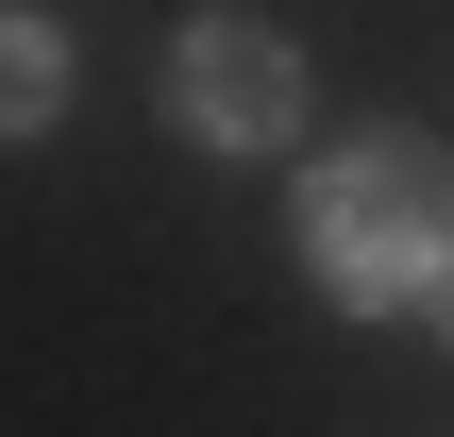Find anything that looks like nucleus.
<instances>
[{
	"mask_svg": "<svg viewBox=\"0 0 454 437\" xmlns=\"http://www.w3.org/2000/svg\"><path fill=\"white\" fill-rule=\"evenodd\" d=\"M51 101H67V34L51 17H0V135H34Z\"/></svg>",
	"mask_w": 454,
	"mask_h": 437,
	"instance_id": "obj_3",
	"label": "nucleus"
},
{
	"mask_svg": "<svg viewBox=\"0 0 454 437\" xmlns=\"http://www.w3.org/2000/svg\"><path fill=\"white\" fill-rule=\"evenodd\" d=\"M303 269L337 303H454V152L438 135H354L303 168Z\"/></svg>",
	"mask_w": 454,
	"mask_h": 437,
	"instance_id": "obj_1",
	"label": "nucleus"
},
{
	"mask_svg": "<svg viewBox=\"0 0 454 437\" xmlns=\"http://www.w3.org/2000/svg\"><path fill=\"white\" fill-rule=\"evenodd\" d=\"M168 118H185L202 152H286V135H303V51H286L270 17H185V34H168Z\"/></svg>",
	"mask_w": 454,
	"mask_h": 437,
	"instance_id": "obj_2",
	"label": "nucleus"
}]
</instances>
